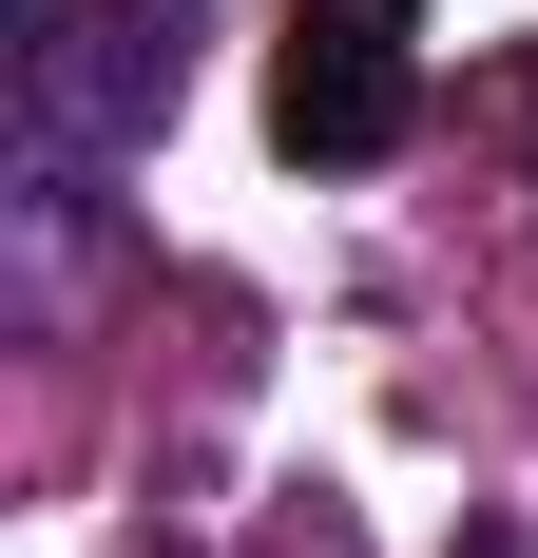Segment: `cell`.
<instances>
[{"label": "cell", "mask_w": 538, "mask_h": 558, "mask_svg": "<svg viewBox=\"0 0 538 558\" xmlns=\"http://www.w3.org/2000/svg\"><path fill=\"white\" fill-rule=\"evenodd\" d=\"M462 558H538V520H462Z\"/></svg>", "instance_id": "cell-3"}, {"label": "cell", "mask_w": 538, "mask_h": 558, "mask_svg": "<svg viewBox=\"0 0 538 558\" xmlns=\"http://www.w3.org/2000/svg\"><path fill=\"white\" fill-rule=\"evenodd\" d=\"M0 39H20V135L58 155H155L173 97H193V0H0Z\"/></svg>", "instance_id": "cell-1"}, {"label": "cell", "mask_w": 538, "mask_h": 558, "mask_svg": "<svg viewBox=\"0 0 538 558\" xmlns=\"http://www.w3.org/2000/svg\"><path fill=\"white\" fill-rule=\"evenodd\" d=\"M269 135H289V173H384L424 135V0H289L269 20Z\"/></svg>", "instance_id": "cell-2"}]
</instances>
